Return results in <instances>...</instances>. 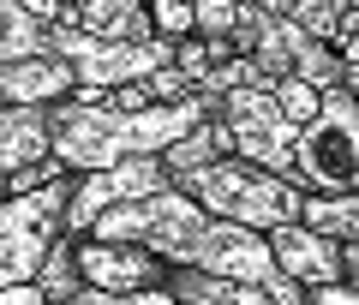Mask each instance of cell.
Wrapping results in <instances>:
<instances>
[{"label":"cell","mask_w":359,"mask_h":305,"mask_svg":"<svg viewBox=\"0 0 359 305\" xmlns=\"http://www.w3.org/2000/svg\"><path fill=\"white\" fill-rule=\"evenodd\" d=\"M204 114H216V96L192 90L186 102H156V108H108V102H48V150L60 156L72 174L84 168H114L132 162V156H162L174 138L198 126Z\"/></svg>","instance_id":"obj_1"},{"label":"cell","mask_w":359,"mask_h":305,"mask_svg":"<svg viewBox=\"0 0 359 305\" xmlns=\"http://www.w3.org/2000/svg\"><path fill=\"white\" fill-rule=\"evenodd\" d=\"M180 191H192L210 216H228L240 228H282V222H299V203H306V186L287 174H269V168L245 162V156H222L210 168H192V174H174Z\"/></svg>","instance_id":"obj_2"},{"label":"cell","mask_w":359,"mask_h":305,"mask_svg":"<svg viewBox=\"0 0 359 305\" xmlns=\"http://www.w3.org/2000/svg\"><path fill=\"white\" fill-rule=\"evenodd\" d=\"M294 174L306 191H359V96L330 84L318 114L294 138Z\"/></svg>","instance_id":"obj_3"},{"label":"cell","mask_w":359,"mask_h":305,"mask_svg":"<svg viewBox=\"0 0 359 305\" xmlns=\"http://www.w3.org/2000/svg\"><path fill=\"white\" fill-rule=\"evenodd\" d=\"M66 198H72V174L0 203V293L18 287V281H36L48 245L66 228Z\"/></svg>","instance_id":"obj_4"},{"label":"cell","mask_w":359,"mask_h":305,"mask_svg":"<svg viewBox=\"0 0 359 305\" xmlns=\"http://www.w3.org/2000/svg\"><path fill=\"white\" fill-rule=\"evenodd\" d=\"M216 114L228 120L233 150H240L245 162L269 168V174L299 179V174H294V138H299V126L276 108V96H269V90H257V84L222 90V96H216Z\"/></svg>","instance_id":"obj_5"},{"label":"cell","mask_w":359,"mask_h":305,"mask_svg":"<svg viewBox=\"0 0 359 305\" xmlns=\"http://www.w3.org/2000/svg\"><path fill=\"white\" fill-rule=\"evenodd\" d=\"M174 186L162 156H132V162H114V168H84L72 174V198H66V233H84L90 222L114 210V203H132V198H150V191Z\"/></svg>","instance_id":"obj_6"},{"label":"cell","mask_w":359,"mask_h":305,"mask_svg":"<svg viewBox=\"0 0 359 305\" xmlns=\"http://www.w3.org/2000/svg\"><path fill=\"white\" fill-rule=\"evenodd\" d=\"M78 240V269H84L90 287H108V293H138V287H162L168 264L150 252V245H132V240H96V233H72Z\"/></svg>","instance_id":"obj_7"},{"label":"cell","mask_w":359,"mask_h":305,"mask_svg":"<svg viewBox=\"0 0 359 305\" xmlns=\"http://www.w3.org/2000/svg\"><path fill=\"white\" fill-rule=\"evenodd\" d=\"M269 257H276V269L294 276L299 287H330V281H341V240L306 228V222L269 228Z\"/></svg>","instance_id":"obj_8"},{"label":"cell","mask_w":359,"mask_h":305,"mask_svg":"<svg viewBox=\"0 0 359 305\" xmlns=\"http://www.w3.org/2000/svg\"><path fill=\"white\" fill-rule=\"evenodd\" d=\"M48 156V102H0V174Z\"/></svg>","instance_id":"obj_9"},{"label":"cell","mask_w":359,"mask_h":305,"mask_svg":"<svg viewBox=\"0 0 359 305\" xmlns=\"http://www.w3.org/2000/svg\"><path fill=\"white\" fill-rule=\"evenodd\" d=\"M162 287L174 293L180 305H276L264 287H252V281H233V276H210V269H180L168 264Z\"/></svg>","instance_id":"obj_10"},{"label":"cell","mask_w":359,"mask_h":305,"mask_svg":"<svg viewBox=\"0 0 359 305\" xmlns=\"http://www.w3.org/2000/svg\"><path fill=\"white\" fill-rule=\"evenodd\" d=\"M222 156H240L233 150V132H228L222 114H204L186 138H174L162 150V162H168V174H192V168H210V162H222Z\"/></svg>","instance_id":"obj_11"},{"label":"cell","mask_w":359,"mask_h":305,"mask_svg":"<svg viewBox=\"0 0 359 305\" xmlns=\"http://www.w3.org/2000/svg\"><path fill=\"white\" fill-rule=\"evenodd\" d=\"M299 222L318 233H330V240H359V191H306V203H299Z\"/></svg>","instance_id":"obj_12"},{"label":"cell","mask_w":359,"mask_h":305,"mask_svg":"<svg viewBox=\"0 0 359 305\" xmlns=\"http://www.w3.org/2000/svg\"><path fill=\"white\" fill-rule=\"evenodd\" d=\"M36 287H42V299L48 305H66L72 293H84L90 281H84V269H78V240L60 228V240L48 245V257H42V269H36Z\"/></svg>","instance_id":"obj_13"},{"label":"cell","mask_w":359,"mask_h":305,"mask_svg":"<svg viewBox=\"0 0 359 305\" xmlns=\"http://www.w3.org/2000/svg\"><path fill=\"white\" fill-rule=\"evenodd\" d=\"M48 54V25L30 18L18 0H0V60H36Z\"/></svg>","instance_id":"obj_14"},{"label":"cell","mask_w":359,"mask_h":305,"mask_svg":"<svg viewBox=\"0 0 359 305\" xmlns=\"http://www.w3.org/2000/svg\"><path fill=\"white\" fill-rule=\"evenodd\" d=\"M233 54H240V48H233V36H186V42H174V66L192 78V84L210 72V66L233 60Z\"/></svg>","instance_id":"obj_15"},{"label":"cell","mask_w":359,"mask_h":305,"mask_svg":"<svg viewBox=\"0 0 359 305\" xmlns=\"http://www.w3.org/2000/svg\"><path fill=\"white\" fill-rule=\"evenodd\" d=\"M347 6H353V0H287V18H294V25H306L318 42H330L335 25L347 18Z\"/></svg>","instance_id":"obj_16"},{"label":"cell","mask_w":359,"mask_h":305,"mask_svg":"<svg viewBox=\"0 0 359 305\" xmlns=\"http://www.w3.org/2000/svg\"><path fill=\"white\" fill-rule=\"evenodd\" d=\"M269 96H276V108H282L294 126H306V120L318 114L323 90H318V84H306V78H276V84H269Z\"/></svg>","instance_id":"obj_17"},{"label":"cell","mask_w":359,"mask_h":305,"mask_svg":"<svg viewBox=\"0 0 359 305\" xmlns=\"http://www.w3.org/2000/svg\"><path fill=\"white\" fill-rule=\"evenodd\" d=\"M60 174H72V168L48 150V156H36V162H25V168H13V174H6V198H25V191L48 186V179H60Z\"/></svg>","instance_id":"obj_18"},{"label":"cell","mask_w":359,"mask_h":305,"mask_svg":"<svg viewBox=\"0 0 359 305\" xmlns=\"http://www.w3.org/2000/svg\"><path fill=\"white\" fill-rule=\"evenodd\" d=\"M150 6V30L168 42H186L192 36V0H144Z\"/></svg>","instance_id":"obj_19"},{"label":"cell","mask_w":359,"mask_h":305,"mask_svg":"<svg viewBox=\"0 0 359 305\" xmlns=\"http://www.w3.org/2000/svg\"><path fill=\"white\" fill-rule=\"evenodd\" d=\"M240 0H192V36H233Z\"/></svg>","instance_id":"obj_20"},{"label":"cell","mask_w":359,"mask_h":305,"mask_svg":"<svg viewBox=\"0 0 359 305\" xmlns=\"http://www.w3.org/2000/svg\"><path fill=\"white\" fill-rule=\"evenodd\" d=\"M66 305H180L168 287H138V293H108V287H84L72 293Z\"/></svg>","instance_id":"obj_21"},{"label":"cell","mask_w":359,"mask_h":305,"mask_svg":"<svg viewBox=\"0 0 359 305\" xmlns=\"http://www.w3.org/2000/svg\"><path fill=\"white\" fill-rule=\"evenodd\" d=\"M306 305H359L353 281H330V287H306Z\"/></svg>","instance_id":"obj_22"},{"label":"cell","mask_w":359,"mask_h":305,"mask_svg":"<svg viewBox=\"0 0 359 305\" xmlns=\"http://www.w3.org/2000/svg\"><path fill=\"white\" fill-rule=\"evenodd\" d=\"M0 305H48V299H42V287H36V281H18V287H6V293H0Z\"/></svg>","instance_id":"obj_23"},{"label":"cell","mask_w":359,"mask_h":305,"mask_svg":"<svg viewBox=\"0 0 359 305\" xmlns=\"http://www.w3.org/2000/svg\"><path fill=\"white\" fill-rule=\"evenodd\" d=\"M18 6H25L30 18H42V25H60V18H66V6H60V0H18Z\"/></svg>","instance_id":"obj_24"},{"label":"cell","mask_w":359,"mask_h":305,"mask_svg":"<svg viewBox=\"0 0 359 305\" xmlns=\"http://www.w3.org/2000/svg\"><path fill=\"white\" fill-rule=\"evenodd\" d=\"M341 281H353V287H359V240L341 245Z\"/></svg>","instance_id":"obj_25"},{"label":"cell","mask_w":359,"mask_h":305,"mask_svg":"<svg viewBox=\"0 0 359 305\" xmlns=\"http://www.w3.org/2000/svg\"><path fill=\"white\" fill-rule=\"evenodd\" d=\"M240 6H264V13H287V0H240Z\"/></svg>","instance_id":"obj_26"},{"label":"cell","mask_w":359,"mask_h":305,"mask_svg":"<svg viewBox=\"0 0 359 305\" xmlns=\"http://www.w3.org/2000/svg\"><path fill=\"white\" fill-rule=\"evenodd\" d=\"M0 203H6V174H0Z\"/></svg>","instance_id":"obj_27"},{"label":"cell","mask_w":359,"mask_h":305,"mask_svg":"<svg viewBox=\"0 0 359 305\" xmlns=\"http://www.w3.org/2000/svg\"><path fill=\"white\" fill-rule=\"evenodd\" d=\"M353 13H359V0H353Z\"/></svg>","instance_id":"obj_28"}]
</instances>
